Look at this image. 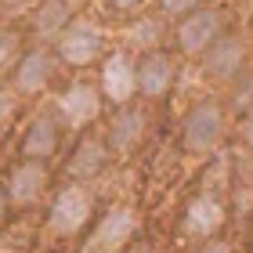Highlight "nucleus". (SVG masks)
Masks as SVG:
<instances>
[{
	"label": "nucleus",
	"mask_w": 253,
	"mask_h": 253,
	"mask_svg": "<svg viewBox=\"0 0 253 253\" xmlns=\"http://www.w3.org/2000/svg\"><path fill=\"white\" fill-rule=\"evenodd\" d=\"M105 4H109L112 11H116V15H134V11L141 7L145 0H105Z\"/></svg>",
	"instance_id": "4be33fe9"
},
{
	"label": "nucleus",
	"mask_w": 253,
	"mask_h": 253,
	"mask_svg": "<svg viewBox=\"0 0 253 253\" xmlns=\"http://www.w3.org/2000/svg\"><path fill=\"white\" fill-rule=\"evenodd\" d=\"M137 253H145V250H137Z\"/></svg>",
	"instance_id": "a878e982"
},
{
	"label": "nucleus",
	"mask_w": 253,
	"mask_h": 253,
	"mask_svg": "<svg viewBox=\"0 0 253 253\" xmlns=\"http://www.w3.org/2000/svg\"><path fill=\"white\" fill-rule=\"evenodd\" d=\"M18 90L15 87H0V130H4V126L15 120V112H18Z\"/></svg>",
	"instance_id": "aec40b11"
},
{
	"label": "nucleus",
	"mask_w": 253,
	"mask_h": 253,
	"mask_svg": "<svg viewBox=\"0 0 253 253\" xmlns=\"http://www.w3.org/2000/svg\"><path fill=\"white\" fill-rule=\"evenodd\" d=\"M94 213V192H90L84 181H73V185H62L54 192V203L47 210V232L54 235H76L80 228L90 221Z\"/></svg>",
	"instance_id": "f03ea898"
},
{
	"label": "nucleus",
	"mask_w": 253,
	"mask_h": 253,
	"mask_svg": "<svg viewBox=\"0 0 253 253\" xmlns=\"http://www.w3.org/2000/svg\"><path fill=\"white\" fill-rule=\"evenodd\" d=\"M221 224H224V203L217 199V195L203 192V195H195V199L188 203L185 232L192 239H213L217 232H221Z\"/></svg>",
	"instance_id": "dca6fc26"
},
{
	"label": "nucleus",
	"mask_w": 253,
	"mask_h": 253,
	"mask_svg": "<svg viewBox=\"0 0 253 253\" xmlns=\"http://www.w3.org/2000/svg\"><path fill=\"white\" fill-rule=\"evenodd\" d=\"M54 51H58V62L84 69V65L101 58V51H105V29L94 18H73V26L54 40Z\"/></svg>",
	"instance_id": "39448f33"
},
{
	"label": "nucleus",
	"mask_w": 253,
	"mask_h": 253,
	"mask_svg": "<svg viewBox=\"0 0 253 253\" xmlns=\"http://www.w3.org/2000/svg\"><path fill=\"white\" fill-rule=\"evenodd\" d=\"M22 37L11 26H0V76L4 73H11L15 69V62L22 58V43H18Z\"/></svg>",
	"instance_id": "a211bd4d"
},
{
	"label": "nucleus",
	"mask_w": 253,
	"mask_h": 253,
	"mask_svg": "<svg viewBox=\"0 0 253 253\" xmlns=\"http://www.w3.org/2000/svg\"><path fill=\"white\" fill-rule=\"evenodd\" d=\"M54 116L62 120L69 130H84L101 116V90L94 84H69L58 98H54Z\"/></svg>",
	"instance_id": "0eeeda50"
},
{
	"label": "nucleus",
	"mask_w": 253,
	"mask_h": 253,
	"mask_svg": "<svg viewBox=\"0 0 253 253\" xmlns=\"http://www.w3.org/2000/svg\"><path fill=\"white\" fill-rule=\"evenodd\" d=\"M73 0H37L29 11V26H33V37L37 40H58L62 33L73 26Z\"/></svg>",
	"instance_id": "2eb2a0df"
},
{
	"label": "nucleus",
	"mask_w": 253,
	"mask_h": 253,
	"mask_svg": "<svg viewBox=\"0 0 253 253\" xmlns=\"http://www.w3.org/2000/svg\"><path fill=\"white\" fill-rule=\"evenodd\" d=\"M145 112L134 105H116V112L109 116V126H105V141L112 148V156H130L137 145L145 141Z\"/></svg>",
	"instance_id": "9b49d317"
},
{
	"label": "nucleus",
	"mask_w": 253,
	"mask_h": 253,
	"mask_svg": "<svg viewBox=\"0 0 253 253\" xmlns=\"http://www.w3.org/2000/svg\"><path fill=\"white\" fill-rule=\"evenodd\" d=\"M58 126H62V120L54 112H37L29 120L26 134H22V159H43L47 163L58 152V141H62Z\"/></svg>",
	"instance_id": "4468645a"
},
{
	"label": "nucleus",
	"mask_w": 253,
	"mask_h": 253,
	"mask_svg": "<svg viewBox=\"0 0 253 253\" xmlns=\"http://www.w3.org/2000/svg\"><path fill=\"white\" fill-rule=\"evenodd\" d=\"M224 33V18L217 7H195L185 18L174 22V47L185 54V58H203L206 47Z\"/></svg>",
	"instance_id": "20e7f679"
},
{
	"label": "nucleus",
	"mask_w": 253,
	"mask_h": 253,
	"mask_svg": "<svg viewBox=\"0 0 253 253\" xmlns=\"http://www.w3.org/2000/svg\"><path fill=\"white\" fill-rule=\"evenodd\" d=\"M239 134H243V145H246V152L253 156V109L243 116V123H239Z\"/></svg>",
	"instance_id": "412c9836"
},
{
	"label": "nucleus",
	"mask_w": 253,
	"mask_h": 253,
	"mask_svg": "<svg viewBox=\"0 0 253 253\" xmlns=\"http://www.w3.org/2000/svg\"><path fill=\"white\" fill-rule=\"evenodd\" d=\"M224 130H228L224 105L217 98H199L181 116V148H185V156L203 159L224 141Z\"/></svg>",
	"instance_id": "f257e3e1"
},
{
	"label": "nucleus",
	"mask_w": 253,
	"mask_h": 253,
	"mask_svg": "<svg viewBox=\"0 0 253 253\" xmlns=\"http://www.w3.org/2000/svg\"><path fill=\"white\" fill-rule=\"evenodd\" d=\"M203 0H156V11H159V18H167V22H177V18H185L188 11H195Z\"/></svg>",
	"instance_id": "6ab92c4d"
},
{
	"label": "nucleus",
	"mask_w": 253,
	"mask_h": 253,
	"mask_svg": "<svg viewBox=\"0 0 253 253\" xmlns=\"http://www.w3.org/2000/svg\"><path fill=\"white\" fill-rule=\"evenodd\" d=\"M137 65V94L148 98V101H159L167 98L177 84V58L163 47H152V51H141L134 58Z\"/></svg>",
	"instance_id": "423d86ee"
},
{
	"label": "nucleus",
	"mask_w": 253,
	"mask_h": 253,
	"mask_svg": "<svg viewBox=\"0 0 253 253\" xmlns=\"http://www.w3.org/2000/svg\"><path fill=\"white\" fill-rule=\"evenodd\" d=\"M250 18H253V4H250Z\"/></svg>",
	"instance_id": "393cba45"
},
{
	"label": "nucleus",
	"mask_w": 253,
	"mask_h": 253,
	"mask_svg": "<svg viewBox=\"0 0 253 253\" xmlns=\"http://www.w3.org/2000/svg\"><path fill=\"white\" fill-rule=\"evenodd\" d=\"M47 188V163L43 159H18L4 181V195L15 206H33Z\"/></svg>",
	"instance_id": "f8f14e48"
},
{
	"label": "nucleus",
	"mask_w": 253,
	"mask_h": 253,
	"mask_svg": "<svg viewBox=\"0 0 253 253\" xmlns=\"http://www.w3.org/2000/svg\"><path fill=\"white\" fill-rule=\"evenodd\" d=\"M101 98L112 101V105H130L137 98V65L126 51H112L105 62H101Z\"/></svg>",
	"instance_id": "6e6552de"
},
{
	"label": "nucleus",
	"mask_w": 253,
	"mask_h": 253,
	"mask_svg": "<svg viewBox=\"0 0 253 253\" xmlns=\"http://www.w3.org/2000/svg\"><path fill=\"white\" fill-rule=\"evenodd\" d=\"M112 159V148L105 141V134H84L73 148V156H69V177L73 181H94L101 170L109 167Z\"/></svg>",
	"instance_id": "ddd939ff"
},
{
	"label": "nucleus",
	"mask_w": 253,
	"mask_h": 253,
	"mask_svg": "<svg viewBox=\"0 0 253 253\" xmlns=\"http://www.w3.org/2000/svg\"><path fill=\"white\" fill-rule=\"evenodd\" d=\"M4 199H7V195H0V213H4Z\"/></svg>",
	"instance_id": "b1692460"
},
{
	"label": "nucleus",
	"mask_w": 253,
	"mask_h": 253,
	"mask_svg": "<svg viewBox=\"0 0 253 253\" xmlns=\"http://www.w3.org/2000/svg\"><path fill=\"white\" fill-rule=\"evenodd\" d=\"M246 58H250V47H246L243 33L224 29L221 37H217L210 47H206V54H203L199 62H203V76H206V80L232 87L235 80L246 73Z\"/></svg>",
	"instance_id": "7ed1b4c3"
},
{
	"label": "nucleus",
	"mask_w": 253,
	"mask_h": 253,
	"mask_svg": "<svg viewBox=\"0 0 253 253\" xmlns=\"http://www.w3.org/2000/svg\"><path fill=\"white\" fill-rule=\"evenodd\" d=\"M159 40V18H137L130 29H126V43L141 51H152Z\"/></svg>",
	"instance_id": "f3484780"
},
{
	"label": "nucleus",
	"mask_w": 253,
	"mask_h": 253,
	"mask_svg": "<svg viewBox=\"0 0 253 253\" xmlns=\"http://www.w3.org/2000/svg\"><path fill=\"white\" fill-rule=\"evenodd\" d=\"M54 76V54L43 47V43H37V47L22 51V58L15 62V69H11V87L18 90L22 98H33V94H43Z\"/></svg>",
	"instance_id": "1a4fd4ad"
},
{
	"label": "nucleus",
	"mask_w": 253,
	"mask_h": 253,
	"mask_svg": "<svg viewBox=\"0 0 253 253\" xmlns=\"http://www.w3.org/2000/svg\"><path fill=\"white\" fill-rule=\"evenodd\" d=\"M134 232H137V213L130 206H112L98 221V228L90 232L87 253H116L134 239Z\"/></svg>",
	"instance_id": "9d476101"
},
{
	"label": "nucleus",
	"mask_w": 253,
	"mask_h": 253,
	"mask_svg": "<svg viewBox=\"0 0 253 253\" xmlns=\"http://www.w3.org/2000/svg\"><path fill=\"white\" fill-rule=\"evenodd\" d=\"M199 253H235V250H232V243H224V239L213 235V239H206V243L199 246Z\"/></svg>",
	"instance_id": "5701e85b"
}]
</instances>
